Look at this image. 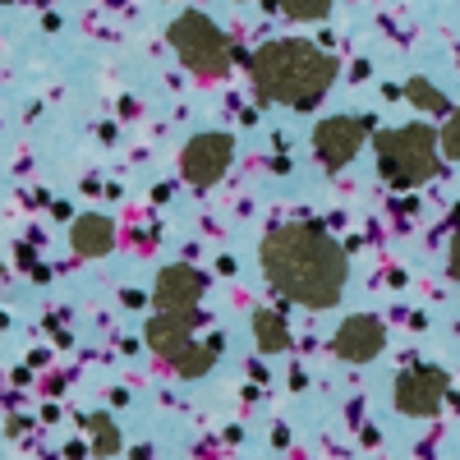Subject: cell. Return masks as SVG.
<instances>
[{
	"instance_id": "cell-1",
	"label": "cell",
	"mask_w": 460,
	"mask_h": 460,
	"mask_svg": "<svg viewBox=\"0 0 460 460\" xmlns=\"http://www.w3.org/2000/svg\"><path fill=\"white\" fill-rule=\"evenodd\" d=\"M262 277L281 299H295L304 309H332L350 281V258L318 226H277L267 230L258 249Z\"/></svg>"
},
{
	"instance_id": "cell-2",
	"label": "cell",
	"mask_w": 460,
	"mask_h": 460,
	"mask_svg": "<svg viewBox=\"0 0 460 460\" xmlns=\"http://www.w3.org/2000/svg\"><path fill=\"white\" fill-rule=\"evenodd\" d=\"M336 79V65L309 42H272L253 56V88L281 106H314Z\"/></svg>"
},
{
	"instance_id": "cell-3",
	"label": "cell",
	"mask_w": 460,
	"mask_h": 460,
	"mask_svg": "<svg viewBox=\"0 0 460 460\" xmlns=\"http://www.w3.org/2000/svg\"><path fill=\"white\" fill-rule=\"evenodd\" d=\"M377 166L396 189L424 184L438 171V138H433V129L410 125V129L377 134Z\"/></svg>"
},
{
	"instance_id": "cell-4",
	"label": "cell",
	"mask_w": 460,
	"mask_h": 460,
	"mask_svg": "<svg viewBox=\"0 0 460 460\" xmlns=\"http://www.w3.org/2000/svg\"><path fill=\"white\" fill-rule=\"evenodd\" d=\"M171 47L180 51V60L203 74V79H217V74H226L230 65V47H226V37L203 19V14H184L171 23Z\"/></svg>"
},
{
	"instance_id": "cell-5",
	"label": "cell",
	"mask_w": 460,
	"mask_h": 460,
	"mask_svg": "<svg viewBox=\"0 0 460 460\" xmlns=\"http://www.w3.org/2000/svg\"><path fill=\"white\" fill-rule=\"evenodd\" d=\"M396 410L401 414H414V419H433L442 410V396H447V373L424 364V368H410L396 377Z\"/></svg>"
},
{
	"instance_id": "cell-6",
	"label": "cell",
	"mask_w": 460,
	"mask_h": 460,
	"mask_svg": "<svg viewBox=\"0 0 460 460\" xmlns=\"http://www.w3.org/2000/svg\"><path fill=\"white\" fill-rule=\"evenodd\" d=\"M230 152H235V143H230V134H199V138H189L184 143V157H180V171L189 184H217L230 166Z\"/></svg>"
},
{
	"instance_id": "cell-7",
	"label": "cell",
	"mask_w": 460,
	"mask_h": 460,
	"mask_svg": "<svg viewBox=\"0 0 460 460\" xmlns=\"http://www.w3.org/2000/svg\"><path fill=\"white\" fill-rule=\"evenodd\" d=\"M194 323H199V309H157V318L147 323L152 355L175 364L189 345H194Z\"/></svg>"
},
{
	"instance_id": "cell-8",
	"label": "cell",
	"mask_w": 460,
	"mask_h": 460,
	"mask_svg": "<svg viewBox=\"0 0 460 460\" xmlns=\"http://www.w3.org/2000/svg\"><path fill=\"white\" fill-rule=\"evenodd\" d=\"M382 345H387V327H382L377 318L368 314H355V318H345L332 336V350L345 359V364H368L382 355Z\"/></svg>"
},
{
	"instance_id": "cell-9",
	"label": "cell",
	"mask_w": 460,
	"mask_h": 460,
	"mask_svg": "<svg viewBox=\"0 0 460 460\" xmlns=\"http://www.w3.org/2000/svg\"><path fill=\"white\" fill-rule=\"evenodd\" d=\"M359 143H364V125H359V120H345V115H336V120H323L318 134H314L318 162H323L327 171H341V166L359 152Z\"/></svg>"
},
{
	"instance_id": "cell-10",
	"label": "cell",
	"mask_w": 460,
	"mask_h": 460,
	"mask_svg": "<svg viewBox=\"0 0 460 460\" xmlns=\"http://www.w3.org/2000/svg\"><path fill=\"white\" fill-rule=\"evenodd\" d=\"M208 281L203 272H194V267H162V277H157V290H152V299H157V309H199V299H203Z\"/></svg>"
},
{
	"instance_id": "cell-11",
	"label": "cell",
	"mask_w": 460,
	"mask_h": 460,
	"mask_svg": "<svg viewBox=\"0 0 460 460\" xmlns=\"http://www.w3.org/2000/svg\"><path fill=\"white\" fill-rule=\"evenodd\" d=\"M69 244H74V253H79V258H102V253H111V244H115L111 217L84 212L79 221H74V230H69Z\"/></svg>"
},
{
	"instance_id": "cell-12",
	"label": "cell",
	"mask_w": 460,
	"mask_h": 460,
	"mask_svg": "<svg viewBox=\"0 0 460 460\" xmlns=\"http://www.w3.org/2000/svg\"><path fill=\"white\" fill-rule=\"evenodd\" d=\"M253 336H258V345L267 355H277V350H286V318L281 314H272V309H258L253 314Z\"/></svg>"
},
{
	"instance_id": "cell-13",
	"label": "cell",
	"mask_w": 460,
	"mask_h": 460,
	"mask_svg": "<svg viewBox=\"0 0 460 460\" xmlns=\"http://www.w3.org/2000/svg\"><path fill=\"white\" fill-rule=\"evenodd\" d=\"M212 359H217V345H189V350L171 364L180 377H203L208 368H212Z\"/></svg>"
},
{
	"instance_id": "cell-14",
	"label": "cell",
	"mask_w": 460,
	"mask_h": 460,
	"mask_svg": "<svg viewBox=\"0 0 460 460\" xmlns=\"http://www.w3.org/2000/svg\"><path fill=\"white\" fill-rule=\"evenodd\" d=\"M88 429H93V447H97V456H115V451H120V429H115L106 414H93V419H88Z\"/></svg>"
},
{
	"instance_id": "cell-15",
	"label": "cell",
	"mask_w": 460,
	"mask_h": 460,
	"mask_svg": "<svg viewBox=\"0 0 460 460\" xmlns=\"http://www.w3.org/2000/svg\"><path fill=\"white\" fill-rule=\"evenodd\" d=\"M405 93H410V102H414V106H424V111H447V97H442V93H433L424 79H414Z\"/></svg>"
},
{
	"instance_id": "cell-16",
	"label": "cell",
	"mask_w": 460,
	"mask_h": 460,
	"mask_svg": "<svg viewBox=\"0 0 460 460\" xmlns=\"http://www.w3.org/2000/svg\"><path fill=\"white\" fill-rule=\"evenodd\" d=\"M332 0H281V10L295 14V19H323Z\"/></svg>"
},
{
	"instance_id": "cell-17",
	"label": "cell",
	"mask_w": 460,
	"mask_h": 460,
	"mask_svg": "<svg viewBox=\"0 0 460 460\" xmlns=\"http://www.w3.org/2000/svg\"><path fill=\"white\" fill-rule=\"evenodd\" d=\"M442 152H447L451 162H460V115H451L447 129H442Z\"/></svg>"
},
{
	"instance_id": "cell-18",
	"label": "cell",
	"mask_w": 460,
	"mask_h": 460,
	"mask_svg": "<svg viewBox=\"0 0 460 460\" xmlns=\"http://www.w3.org/2000/svg\"><path fill=\"white\" fill-rule=\"evenodd\" d=\"M451 277H456V281H460V235H456V240H451Z\"/></svg>"
}]
</instances>
